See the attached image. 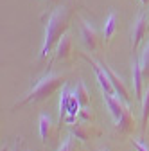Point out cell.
<instances>
[{
  "mask_svg": "<svg viewBox=\"0 0 149 151\" xmlns=\"http://www.w3.org/2000/svg\"><path fill=\"white\" fill-rule=\"evenodd\" d=\"M72 16H74V9L68 4H59L58 7H54L47 14L45 38H43V45H42V50H40V60H45L50 52H54L59 38L68 31Z\"/></svg>",
  "mask_w": 149,
  "mask_h": 151,
  "instance_id": "obj_1",
  "label": "cell"
},
{
  "mask_svg": "<svg viewBox=\"0 0 149 151\" xmlns=\"http://www.w3.org/2000/svg\"><path fill=\"white\" fill-rule=\"evenodd\" d=\"M63 83H65V76L63 74H56V72L45 74L43 78L36 81V85L14 104V108H22L25 104H34V103H42V101L49 99L52 93H56L63 86Z\"/></svg>",
  "mask_w": 149,
  "mask_h": 151,
  "instance_id": "obj_2",
  "label": "cell"
},
{
  "mask_svg": "<svg viewBox=\"0 0 149 151\" xmlns=\"http://www.w3.org/2000/svg\"><path fill=\"white\" fill-rule=\"evenodd\" d=\"M70 135H74L81 142H88V140L99 139L102 135V129L99 126H95L92 121H83V122L70 124Z\"/></svg>",
  "mask_w": 149,
  "mask_h": 151,
  "instance_id": "obj_3",
  "label": "cell"
},
{
  "mask_svg": "<svg viewBox=\"0 0 149 151\" xmlns=\"http://www.w3.org/2000/svg\"><path fill=\"white\" fill-rule=\"evenodd\" d=\"M147 31H149V16L145 11H140L133 22V27H131V52L133 54L137 52L142 38L147 34Z\"/></svg>",
  "mask_w": 149,
  "mask_h": 151,
  "instance_id": "obj_4",
  "label": "cell"
},
{
  "mask_svg": "<svg viewBox=\"0 0 149 151\" xmlns=\"http://www.w3.org/2000/svg\"><path fill=\"white\" fill-rule=\"evenodd\" d=\"M81 38H83V43L88 50H97L99 45H101V36L99 32L92 27L86 20H81Z\"/></svg>",
  "mask_w": 149,
  "mask_h": 151,
  "instance_id": "obj_5",
  "label": "cell"
},
{
  "mask_svg": "<svg viewBox=\"0 0 149 151\" xmlns=\"http://www.w3.org/2000/svg\"><path fill=\"white\" fill-rule=\"evenodd\" d=\"M131 79H133V90H135V99L142 101L144 97V72L140 68V60L133 54V63H131Z\"/></svg>",
  "mask_w": 149,
  "mask_h": 151,
  "instance_id": "obj_6",
  "label": "cell"
},
{
  "mask_svg": "<svg viewBox=\"0 0 149 151\" xmlns=\"http://www.w3.org/2000/svg\"><path fill=\"white\" fill-rule=\"evenodd\" d=\"M115 131L119 135H129L135 131V117H133L131 110H129V106L122 113V117L115 121Z\"/></svg>",
  "mask_w": 149,
  "mask_h": 151,
  "instance_id": "obj_7",
  "label": "cell"
},
{
  "mask_svg": "<svg viewBox=\"0 0 149 151\" xmlns=\"http://www.w3.org/2000/svg\"><path fill=\"white\" fill-rule=\"evenodd\" d=\"M40 137L45 146H47V142H52L58 139V128L54 126V122L47 115H40Z\"/></svg>",
  "mask_w": 149,
  "mask_h": 151,
  "instance_id": "obj_8",
  "label": "cell"
},
{
  "mask_svg": "<svg viewBox=\"0 0 149 151\" xmlns=\"http://www.w3.org/2000/svg\"><path fill=\"white\" fill-rule=\"evenodd\" d=\"M54 52H56V60L58 61H68L72 58V40H70V36L67 32L59 38Z\"/></svg>",
  "mask_w": 149,
  "mask_h": 151,
  "instance_id": "obj_9",
  "label": "cell"
},
{
  "mask_svg": "<svg viewBox=\"0 0 149 151\" xmlns=\"http://www.w3.org/2000/svg\"><path fill=\"white\" fill-rule=\"evenodd\" d=\"M117 29H119V18H117V14L113 11H111L108 14V20L104 24V29H102V36H104V42L106 43L113 38V34L117 32Z\"/></svg>",
  "mask_w": 149,
  "mask_h": 151,
  "instance_id": "obj_10",
  "label": "cell"
},
{
  "mask_svg": "<svg viewBox=\"0 0 149 151\" xmlns=\"http://www.w3.org/2000/svg\"><path fill=\"white\" fill-rule=\"evenodd\" d=\"M68 106H70V90L67 86H63L61 96H59V124H58L59 128H61V124H63V121L67 117V113H68Z\"/></svg>",
  "mask_w": 149,
  "mask_h": 151,
  "instance_id": "obj_11",
  "label": "cell"
},
{
  "mask_svg": "<svg viewBox=\"0 0 149 151\" xmlns=\"http://www.w3.org/2000/svg\"><path fill=\"white\" fill-rule=\"evenodd\" d=\"M147 122H149V86L145 88L142 97V133L147 131Z\"/></svg>",
  "mask_w": 149,
  "mask_h": 151,
  "instance_id": "obj_12",
  "label": "cell"
},
{
  "mask_svg": "<svg viewBox=\"0 0 149 151\" xmlns=\"http://www.w3.org/2000/svg\"><path fill=\"white\" fill-rule=\"evenodd\" d=\"M76 96H77V101H79V104L81 106H88L90 104V92H88V88H86V85L83 83V81H79L77 83V86H76Z\"/></svg>",
  "mask_w": 149,
  "mask_h": 151,
  "instance_id": "obj_13",
  "label": "cell"
},
{
  "mask_svg": "<svg viewBox=\"0 0 149 151\" xmlns=\"http://www.w3.org/2000/svg\"><path fill=\"white\" fill-rule=\"evenodd\" d=\"M140 68L144 72V78L149 79V43L142 49V54H140Z\"/></svg>",
  "mask_w": 149,
  "mask_h": 151,
  "instance_id": "obj_14",
  "label": "cell"
},
{
  "mask_svg": "<svg viewBox=\"0 0 149 151\" xmlns=\"http://www.w3.org/2000/svg\"><path fill=\"white\" fill-rule=\"evenodd\" d=\"M58 151H79V146H77V142H76V137L70 135V137L58 147Z\"/></svg>",
  "mask_w": 149,
  "mask_h": 151,
  "instance_id": "obj_15",
  "label": "cell"
},
{
  "mask_svg": "<svg viewBox=\"0 0 149 151\" xmlns=\"http://www.w3.org/2000/svg\"><path fill=\"white\" fill-rule=\"evenodd\" d=\"M77 119H81V121H92V119H94V111H90L86 106H81V110L77 113Z\"/></svg>",
  "mask_w": 149,
  "mask_h": 151,
  "instance_id": "obj_16",
  "label": "cell"
},
{
  "mask_svg": "<svg viewBox=\"0 0 149 151\" xmlns=\"http://www.w3.org/2000/svg\"><path fill=\"white\" fill-rule=\"evenodd\" d=\"M131 144H133V147H135L137 151H149V147H147L142 140H133Z\"/></svg>",
  "mask_w": 149,
  "mask_h": 151,
  "instance_id": "obj_17",
  "label": "cell"
},
{
  "mask_svg": "<svg viewBox=\"0 0 149 151\" xmlns=\"http://www.w3.org/2000/svg\"><path fill=\"white\" fill-rule=\"evenodd\" d=\"M142 2V6H149V0H140Z\"/></svg>",
  "mask_w": 149,
  "mask_h": 151,
  "instance_id": "obj_18",
  "label": "cell"
},
{
  "mask_svg": "<svg viewBox=\"0 0 149 151\" xmlns=\"http://www.w3.org/2000/svg\"><path fill=\"white\" fill-rule=\"evenodd\" d=\"M47 2H52V4H59L61 0H47Z\"/></svg>",
  "mask_w": 149,
  "mask_h": 151,
  "instance_id": "obj_19",
  "label": "cell"
},
{
  "mask_svg": "<svg viewBox=\"0 0 149 151\" xmlns=\"http://www.w3.org/2000/svg\"><path fill=\"white\" fill-rule=\"evenodd\" d=\"M101 151H110V149H101Z\"/></svg>",
  "mask_w": 149,
  "mask_h": 151,
  "instance_id": "obj_20",
  "label": "cell"
}]
</instances>
